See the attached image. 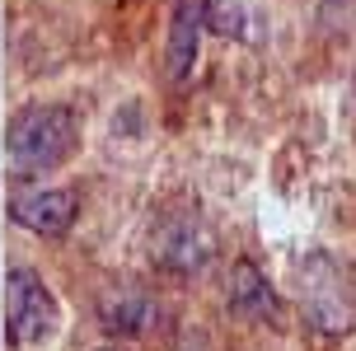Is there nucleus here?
<instances>
[{
    "label": "nucleus",
    "instance_id": "obj_1",
    "mask_svg": "<svg viewBox=\"0 0 356 351\" xmlns=\"http://www.w3.org/2000/svg\"><path fill=\"white\" fill-rule=\"evenodd\" d=\"M75 150V113L61 104H29L10 122V140H5V155H10V174L15 178H33L56 169L61 159Z\"/></svg>",
    "mask_w": 356,
    "mask_h": 351
},
{
    "label": "nucleus",
    "instance_id": "obj_2",
    "mask_svg": "<svg viewBox=\"0 0 356 351\" xmlns=\"http://www.w3.org/2000/svg\"><path fill=\"white\" fill-rule=\"evenodd\" d=\"M300 314L319 333H352L356 328V291L328 253H309L300 263Z\"/></svg>",
    "mask_w": 356,
    "mask_h": 351
},
{
    "label": "nucleus",
    "instance_id": "obj_3",
    "mask_svg": "<svg viewBox=\"0 0 356 351\" xmlns=\"http://www.w3.org/2000/svg\"><path fill=\"white\" fill-rule=\"evenodd\" d=\"M5 328L19 347L47 342L56 328V300L47 291V281L29 267H15L10 281H5Z\"/></svg>",
    "mask_w": 356,
    "mask_h": 351
},
{
    "label": "nucleus",
    "instance_id": "obj_4",
    "mask_svg": "<svg viewBox=\"0 0 356 351\" xmlns=\"http://www.w3.org/2000/svg\"><path fill=\"white\" fill-rule=\"evenodd\" d=\"M150 253L169 272H202V263L211 258V234L197 225V215H169L150 234Z\"/></svg>",
    "mask_w": 356,
    "mask_h": 351
},
{
    "label": "nucleus",
    "instance_id": "obj_5",
    "mask_svg": "<svg viewBox=\"0 0 356 351\" xmlns=\"http://www.w3.org/2000/svg\"><path fill=\"white\" fill-rule=\"evenodd\" d=\"M202 28H207L202 0H174V10H169V38H164V75H169V85H183L193 75L197 47H202Z\"/></svg>",
    "mask_w": 356,
    "mask_h": 351
},
{
    "label": "nucleus",
    "instance_id": "obj_6",
    "mask_svg": "<svg viewBox=\"0 0 356 351\" xmlns=\"http://www.w3.org/2000/svg\"><path fill=\"white\" fill-rule=\"evenodd\" d=\"M225 309H230L239 323H272L277 318V291L267 272L253 258H239L230 267V281H225Z\"/></svg>",
    "mask_w": 356,
    "mask_h": 351
},
{
    "label": "nucleus",
    "instance_id": "obj_7",
    "mask_svg": "<svg viewBox=\"0 0 356 351\" xmlns=\"http://www.w3.org/2000/svg\"><path fill=\"white\" fill-rule=\"evenodd\" d=\"M15 220L42 239H66L75 225V193L66 188H38L15 202Z\"/></svg>",
    "mask_w": 356,
    "mask_h": 351
},
{
    "label": "nucleus",
    "instance_id": "obj_8",
    "mask_svg": "<svg viewBox=\"0 0 356 351\" xmlns=\"http://www.w3.org/2000/svg\"><path fill=\"white\" fill-rule=\"evenodd\" d=\"M99 323L118 337H141L155 328V300L136 286H118L99 295Z\"/></svg>",
    "mask_w": 356,
    "mask_h": 351
},
{
    "label": "nucleus",
    "instance_id": "obj_9",
    "mask_svg": "<svg viewBox=\"0 0 356 351\" xmlns=\"http://www.w3.org/2000/svg\"><path fill=\"white\" fill-rule=\"evenodd\" d=\"M202 10H207V28L211 33L258 42V10L249 0H202Z\"/></svg>",
    "mask_w": 356,
    "mask_h": 351
},
{
    "label": "nucleus",
    "instance_id": "obj_10",
    "mask_svg": "<svg viewBox=\"0 0 356 351\" xmlns=\"http://www.w3.org/2000/svg\"><path fill=\"white\" fill-rule=\"evenodd\" d=\"M99 351H118V347H99Z\"/></svg>",
    "mask_w": 356,
    "mask_h": 351
},
{
    "label": "nucleus",
    "instance_id": "obj_11",
    "mask_svg": "<svg viewBox=\"0 0 356 351\" xmlns=\"http://www.w3.org/2000/svg\"><path fill=\"white\" fill-rule=\"evenodd\" d=\"M178 351H197V347H178Z\"/></svg>",
    "mask_w": 356,
    "mask_h": 351
}]
</instances>
